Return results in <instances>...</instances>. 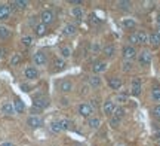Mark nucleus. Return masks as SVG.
<instances>
[{
    "instance_id": "14",
    "label": "nucleus",
    "mask_w": 160,
    "mask_h": 146,
    "mask_svg": "<svg viewBox=\"0 0 160 146\" xmlns=\"http://www.w3.org/2000/svg\"><path fill=\"white\" fill-rule=\"evenodd\" d=\"M52 66H53V69H52L53 72H61L67 67V63H65V60L64 58L57 57V58H53V61H52Z\"/></svg>"
},
{
    "instance_id": "16",
    "label": "nucleus",
    "mask_w": 160,
    "mask_h": 146,
    "mask_svg": "<svg viewBox=\"0 0 160 146\" xmlns=\"http://www.w3.org/2000/svg\"><path fill=\"white\" fill-rule=\"evenodd\" d=\"M9 6H11V9L13 8V9H18V11H24L30 6V3L27 0H15V2H11Z\"/></svg>"
},
{
    "instance_id": "13",
    "label": "nucleus",
    "mask_w": 160,
    "mask_h": 146,
    "mask_svg": "<svg viewBox=\"0 0 160 146\" xmlns=\"http://www.w3.org/2000/svg\"><path fill=\"white\" fill-rule=\"evenodd\" d=\"M114 109H116V105L113 100H105L102 105V112L107 115V116H113L114 113Z\"/></svg>"
},
{
    "instance_id": "34",
    "label": "nucleus",
    "mask_w": 160,
    "mask_h": 146,
    "mask_svg": "<svg viewBox=\"0 0 160 146\" xmlns=\"http://www.w3.org/2000/svg\"><path fill=\"white\" fill-rule=\"evenodd\" d=\"M126 115V111H125V107H122V106H116V109H114V113H113V116L116 118H119V119H122V118Z\"/></svg>"
},
{
    "instance_id": "42",
    "label": "nucleus",
    "mask_w": 160,
    "mask_h": 146,
    "mask_svg": "<svg viewBox=\"0 0 160 146\" xmlns=\"http://www.w3.org/2000/svg\"><path fill=\"white\" fill-rule=\"evenodd\" d=\"M89 21H92L93 24H99V23H101V19H99V18H98L95 14H92L91 17H89Z\"/></svg>"
},
{
    "instance_id": "28",
    "label": "nucleus",
    "mask_w": 160,
    "mask_h": 146,
    "mask_svg": "<svg viewBox=\"0 0 160 146\" xmlns=\"http://www.w3.org/2000/svg\"><path fill=\"white\" fill-rule=\"evenodd\" d=\"M21 61H22V55L19 52H15V54H12L11 60H9V64H11L12 67H15V66H19Z\"/></svg>"
},
{
    "instance_id": "25",
    "label": "nucleus",
    "mask_w": 160,
    "mask_h": 146,
    "mask_svg": "<svg viewBox=\"0 0 160 146\" xmlns=\"http://www.w3.org/2000/svg\"><path fill=\"white\" fill-rule=\"evenodd\" d=\"M137 43L138 45H144V43H148V35L145 31H137Z\"/></svg>"
},
{
    "instance_id": "27",
    "label": "nucleus",
    "mask_w": 160,
    "mask_h": 146,
    "mask_svg": "<svg viewBox=\"0 0 160 146\" xmlns=\"http://www.w3.org/2000/svg\"><path fill=\"white\" fill-rule=\"evenodd\" d=\"M122 24H123V27H125L126 30H135L137 29V21L132 19V18H125V19L122 21Z\"/></svg>"
},
{
    "instance_id": "19",
    "label": "nucleus",
    "mask_w": 160,
    "mask_h": 146,
    "mask_svg": "<svg viewBox=\"0 0 160 146\" xmlns=\"http://www.w3.org/2000/svg\"><path fill=\"white\" fill-rule=\"evenodd\" d=\"M76 33H77V25L76 24H71V23H68V24H65L64 25V29H62V35L64 36H74Z\"/></svg>"
},
{
    "instance_id": "26",
    "label": "nucleus",
    "mask_w": 160,
    "mask_h": 146,
    "mask_svg": "<svg viewBox=\"0 0 160 146\" xmlns=\"http://www.w3.org/2000/svg\"><path fill=\"white\" fill-rule=\"evenodd\" d=\"M11 36H12V31H11L9 27H6V25H0V39H2V41H8Z\"/></svg>"
},
{
    "instance_id": "30",
    "label": "nucleus",
    "mask_w": 160,
    "mask_h": 146,
    "mask_svg": "<svg viewBox=\"0 0 160 146\" xmlns=\"http://www.w3.org/2000/svg\"><path fill=\"white\" fill-rule=\"evenodd\" d=\"M49 130H51L52 133H55V134H59V133H62L64 131L62 127H61V124H59V121H53V122H51Z\"/></svg>"
},
{
    "instance_id": "6",
    "label": "nucleus",
    "mask_w": 160,
    "mask_h": 146,
    "mask_svg": "<svg viewBox=\"0 0 160 146\" xmlns=\"http://www.w3.org/2000/svg\"><path fill=\"white\" fill-rule=\"evenodd\" d=\"M25 124L28 125L30 128H40V127H43V119L39 116V115H30L28 118H27V121H25Z\"/></svg>"
},
{
    "instance_id": "20",
    "label": "nucleus",
    "mask_w": 160,
    "mask_h": 146,
    "mask_svg": "<svg viewBox=\"0 0 160 146\" xmlns=\"http://www.w3.org/2000/svg\"><path fill=\"white\" fill-rule=\"evenodd\" d=\"M122 85H123V82H122V79L120 78H117V76H111L108 79V87L111 88V89H120L122 88Z\"/></svg>"
},
{
    "instance_id": "12",
    "label": "nucleus",
    "mask_w": 160,
    "mask_h": 146,
    "mask_svg": "<svg viewBox=\"0 0 160 146\" xmlns=\"http://www.w3.org/2000/svg\"><path fill=\"white\" fill-rule=\"evenodd\" d=\"M11 14H12L11 6L8 5V3H0V21H6V19H9Z\"/></svg>"
},
{
    "instance_id": "4",
    "label": "nucleus",
    "mask_w": 160,
    "mask_h": 146,
    "mask_svg": "<svg viewBox=\"0 0 160 146\" xmlns=\"http://www.w3.org/2000/svg\"><path fill=\"white\" fill-rule=\"evenodd\" d=\"M39 76H40V72L34 66H28V67L24 69V78L27 81H36V79H39Z\"/></svg>"
},
{
    "instance_id": "45",
    "label": "nucleus",
    "mask_w": 160,
    "mask_h": 146,
    "mask_svg": "<svg viewBox=\"0 0 160 146\" xmlns=\"http://www.w3.org/2000/svg\"><path fill=\"white\" fill-rule=\"evenodd\" d=\"M28 24L30 25H33V27H36V17H31L28 19Z\"/></svg>"
},
{
    "instance_id": "35",
    "label": "nucleus",
    "mask_w": 160,
    "mask_h": 146,
    "mask_svg": "<svg viewBox=\"0 0 160 146\" xmlns=\"http://www.w3.org/2000/svg\"><path fill=\"white\" fill-rule=\"evenodd\" d=\"M33 42H34V37H33L31 35L22 36V39H21V43H22L24 46H31V45H33Z\"/></svg>"
},
{
    "instance_id": "2",
    "label": "nucleus",
    "mask_w": 160,
    "mask_h": 146,
    "mask_svg": "<svg viewBox=\"0 0 160 146\" xmlns=\"http://www.w3.org/2000/svg\"><path fill=\"white\" fill-rule=\"evenodd\" d=\"M77 112H79L80 116L91 118V116H93V112H95V109H93V106L89 105V103H80L79 107H77Z\"/></svg>"
},
{
    "instance_id": "15",
    "label": "nucleus",
    "mask_w": 160,
    "mask_h": 146,
    "mask_svg": "<svg viewBox=\"0 0 160 146\" xmlns=\"http://www.w3.org/2000/svg\"><path fill=\"white\" fill-rule=\"evenodd\" d=\"M12 105H13L15 113H24V112H25V105H24V101L19 99V97H15L13 101H12Z\"/></svg>"
},
{
    "instance_id": "36",
    "label": "nucleus",
    "mask_w": 160,
    "mask_h": 146,
    "mask_svg": "<svg viewBox=\"0 0 160 146\" xmlns=\"http://www.w3.org/2000/svg\"><path fill=\"white\" fill-rule=\"evenodd\" d=\"M128 99H129V93H120V94H117L116 101H117V103H120V105H123V103H126V101H128Z\"/></svg>"
},
{
    "instance_id": "31",
    "label": "nucleus",
    "mask_w": 160,
    "mask_h": 146,
    "mask_svg": "<svg viewBox=\"0 0 160 146\" xmlns=\"http://www.w3.org/2000/svg\"><path fill=\"white\" fill-rule=\"evenodd\" d=\"M148 43H151L153 46H159L160 45V35H157V33L148 35Z\"/></svg>"
},
{
    "instance_id": "41",
    "label": "nucleus",
    "mask_w": 160,
    "mask_h": 146,
    "mask_svg": "<svg viewBox=\"0 0 160 146\" xmlns=\"http://www.w3.org/2000/svg\"><path fill=\"white\" fill-rule=\"evenodd\" d=\"M151 112H153V115H154L156 118H160V105H156Z\"/></svg>"
},
{
    "instance_id": "44",
    "label": "nucleus",
    "mask_w": 160,
    "mask_h": 146,
    "mask_svg": "<svg viewBox=\"0 0 160 146\" xmlns=\"http://www.w3.org/2000/svg\"><path fill=\"white\" fill-rule=\"evenodd\" d=\"M129 42H131L132 46H133V45H137V35H135V33L129 36Z\"/></svg>"
},
{
    "instance_id": "10",
    "label": "nucleus",
    "mask_w": 160,
    "mask_h": 146,
    "mask_svg": "<svg viewBox=\"0 0 160 146\" xmlns=\"http://www.w3.org/2000/svg\"><path fill=\"white\" fill-rule=\"evenodd\" d=\"M105 70H107V61H104V60H97L93 63V66H92L93 75H99V73H102Z\"/></svg>"
},
{
    "instance_id": "50",
    "label": "nucleus",
    "mask_w": 160,
    "mask_h": 146,
    "mask_svg": "<svg viewBox=\"0 0 160 146\" xmlns=\"http://www.w3.org/2000/svg\"><path fill=\"white\" fill-rule=\"evenodd\" d=\"M157 119H159V122H160V118H157Z\"/></svg>"
},
{
    "instance_id": "48",
    "label": "nucleus",
    "mask_w": 160,
    "mask_h": 146,
    "mask_svg": "<svg viewBox=\"0 0 160 146\" xmlns=\"http://www.w3.org/2000/svg\"><path fill=\"white\" fill-rule=\"evenodd\" d=\"M156 19H157V24H160V12L157 14V18H156Z\"/></svg>"
},
{
    "instance_id": "9",
    "label": "nucleus",
    "mask_w": 160,
    "mask_h": 146,
    "mask_svg": "<svg viewBox=\"0 0 160 146\" xmlns=\"http://www.w3.org/2000/svg\"><path fill=\"white\" fill-rule=\"evenodd\" d=\"M142 93V84L141 81L135 78V79H132V85H131V94L133 97H138V95H141Z\"/></svg>"
},
{
    "instance_id": "8",
    "label": "nucleus",
    "mask_w": 160,
    "mask_h": 146,
    "mask_svg": "<svg viewBox=\"0 0 160 146\" xmlns=\"http://www.w3.org/2000/svg\"><path fill=\"white\" fill-rule=\"evenodd\" d=\"M33 63H34V67L36 66H46L48 64V55H46L43 51H37V52L33 55Z\"/></svg>"
},
{
    "instance_id": "18",
    "label": "nucleus",
    "mask_w": 160,
    "mask_h": 146,
    "mask_svg": "<svg viewBox=\"0 0 160 146\" xmlns=\"http://www.w3.org/2000/svg\"><path fill=\"white\" fill-rule=\"evenodd\" d=\"M59 91L62 94L71 93L73 91V82L68 81V79H64V81L59 82Z\"/></svg>"
},
{
    "instance_id": "11",
    "label": "nucleus",
    "mask_w": 160,
    "mask_h": 146,
    "mask_svg": "<svg viewBox=\"0 0 160 146\" xmlns=\"http://www.w3.org/2000/svg\"><path fill=\"white\" fill-rule=\"evenodd\" d=\"M0 112L6 115V116H12V115H15V111H13V105H12V101H3L2 106H0Z\"/></svg>"
},
{
    "instance_id": "40",
    "label": "nucleus",
    "mask_w": 160,
    "mask_h": 146,
    "mask_svg": "<svg viewBox=\"0 0 160 146\" xmlns=\"http://www.w3.org/2000/svg\"><path fill=\"white\" fill-rule=\"evenodd\" d=\"M89 49H91V51H92L93 54H98L99 51H101V48H99V45H98L97 42H93V43H91V45H89Z\"/></svg>"
},
{
    "instance_id": "7",
    "label": "nucleus",
    "mask_w": 160,
    "mask_h": 146,
    "mask_svg": "<svg viewBox=\"0 0 160 146\" xmlns=\"http://www.w3.org/2000/svg\"><path fill=\"white\" fill-rule=\"evenodd\" d=\"M122 55H123V58L125 60L131 61V60H133L135 57H137L138 52H137V49H135V46L126 45V46H123V49H122Z\"/></svg>"
},
{
    "instance_id": "24",
    "label": "nucleus",
    "mask_w": 160,
    "mask_h": 146,
    "mask_svg": "<svg viewBox=\"0 0 160 146\" xmlns=\"http://www.w3.org/2000/svg\"><path fill=\"white\" fill-rule=\"evenodd\" d=\"M102 54L104 57H107V58H111V57H114L116 54V46L114 45H105L102 48Z\"/></svg>"
},
{
    "instance_id": "3",
    "label": "nucleus",
    "mask_w": 160,
    "mask_h": 146,
    "mask_svg": "<svg viewBox=\"0 0 160 146\" xmlns=\"http://www.w3.org/2000/svg\"><path fill=\"white\" fill-rule=\"evenodd\" d=\"M40 23L45 24V25H49L55 21V14L52 9H43V11L40 12Z\"/></svg>"
},
{
    "instance_id": "5",
    "label": "nucleus",
    "mask_w": 160,
    "mask_h": 146,
    "mask_svg": "<svg viewBox=\"0 0 160 146\" xmlns=\"http://www.w3.org/2000/svg\"><path fill=\"white\" fill-rule=\"evenodd\" d=\"M151 52H150L148 49H142L141 52H138V63L144 67H147V66L151 64Z\"/></svg>"
},
{
    "instance_id": "43",
    "label": "nucleus",
    "mask_w": 160,
    "mask_h": 146,
    "mask_svg": "<svg viewBox=\"0 0 160 146\" xmlns=\"http://www.w3.org/2000/svg\"><path fill=\"white\" fill-rule=\"evenodd\" d=\"M59 105H61V106H68L70 105V100L67 99V97H61V100H59Z\"/></svg>"
},
{
    "instance_id": "29",
    "label": "nucleus",
    "mask_w": 160,
    "mask_h": 146,
    "mask_svg": "<svg viewBox=\"0 0 160 146\" xmlns=\"http://www.w3.org/2000/svg\"><path fill=\"white\" fill-rule=\"evenodd\" d=\"M71 15L76 19H82L83 18V9H82V6H73L71 8Z\"/></svg>"
},
{
    "instance_id": "1",
    "label": "nucleus",
    "mask_w": 160,
    "mask_h": 146,
    "mask_svg": "<svg viewBox=\"0 0 160 146\" xmlns=\"http://www.w3.org/2000/svg\"><path fill=\"white\" fill-rule=\"evenodd\" d=\"M51 106V100L48 99L46 95H43L42 93L36 94V95H33V107H36L37 111H45V109H48Z\"/></svg>"
},
{
    "instance_id": "49",
    "label": "nucleus",
    "mask_w": 160,
    "mask_h": 146,
    "mask_svg": "<svg viewBox=\"0 0 160 146\" xmlns=\"http://www.w3.org/2000/svg\"><path fill=\"white\" fill-rule=\"evenodd\" d=\"M156 33H157V35H160V24L157 25V31H156Z\"/></svg>"
},
{
    "instance_id": "22",
    "label": "nucleus",
    "mask_w": 160,
    "mask_h": 146,
    "mask_svg": "<svg viewBox=\"0 0 160 146\" xmlns=\"http://www.w3.org/2000/svg\"><path fill=\"white\" fill-rule=\"evenodd\" d=\"M59 54H61V58H70L71 55H73V49H71V46H68V45H62V46L59 48Z\"/></svg>"
},
{
    "instance_id": "23",
    "label": "nucleus",
    "mask_w": 160,
    "mask_h": 146,
    "mask_svg": "<svg viewBox=\"0 0 160 146\" xmlns=\"http://www.w3.org/2000/svg\"><path fill=\"white\" fill-rule=\"evenodd\" d=\"M99 125H101V119L98 116H91L88 118V127L91 130H97L99 128Z\"/></svg>"
},
{
    "instance_id": "21",
    "label": "nucleus",
    "mask_w": 160,
    "mask_h": 146,
    "mask_svg": "<svg viewBox=\"0 0 160 146\" xmlns=\"http://www.w3.org/2000/svg\"><path fill=\"white\" fill-rule=\"evenodd\" d=\"M46 33H48V25H45V24L42 23H37L34 27V35L37 36V37H42V36H45Z\"/></svg>"
},
{
    "instance_id": "39",
    "label": "nucleus",
    "mask_w": 160,
    "mask_h": 146,
    "mask_svg": "<svg viewBox=\"0 0 160 146\" xmlns=\"http://www.w3.org/2000/svg\"><path fill=\"white\" fill-rule=\"evenodd\" d=\"M122 70H123V72H131L132 70V63H131V61L125 60V61L122 63Z\"/></svg>"
},
{
    "instance_id": "46",
    "label": "nucleus",
    "mask_w": 160,
    "mask_h": 146,
    "mask_svg": "<svg viewBox=\"0 0 160 146\" xmlns=\"http://www.w3.org/2000/svg\"><path fill=\"white\" fill-rule=\"evenodd\" d=\"M19 87H21V89H22V91H25V93H27V91H30V87H28V85H25V84H21Z\"/></svg>"
},
{
    "instance_id": "32",
    "label": "nucleus",
    "mask_w": 160,
    "mask_h": 146,
    "mask_svg": "<svg viewBox=\"0 0 160 146\" xmlns=\"http://www.w3.org/2000/svg\"><path fill=\"white\" fill-rule=\"evenodd\" d=\"M117 6H119L120 11H131L132 3L129 0H120V2H117Z\"/></svg>"
},
{
    "instance_id": "37",
    "label": "nucleus",
    "mask_w": 160,
    "mask_h": 146,
    "mask_svg": "<svg viewBox=\"0 0 160 146\" xmlns=\"http://www.w3.org/2000/svg\"><path fill=\"white\" fill-rule=\"evenodd\" d=\"M120 122H122V119H119V118H116V116H110L108 124H110V127H111V128H119Z\"/></svg>"
},
{
    "instance_id": "47",
    "label": "nucleus",
    "mask_w": 160,
    "mask_h": 146,
    "mask_svg": "<svg viewBox=\"0 0 160 146\" xmlns=\"http://www.w3.org/2000/svg\"><path fill=\"white\" fill-rule=\"evenodd\" d=\"M0 146H17V145L12 143V142H3V143H0Z\"/></svg>"
},
{
    "instance_id": "33",
    "label": "nucleus",
    "mask_w": 160,
    "mask_h": 146,
    "mask_svg": "<svg viewBox=\"0 0 160 146\" xmlns=\"http://www.w3.org/2000/svg\"><path fill=\"white\" fill-rule=\"evenodd\" d=\"M151 99H153V101H156L157 105H160V88L159 87H154L151 89Z\"/></svg>"
},
{
    "instance_id": "17",
    "label": "nucleus",
    "mask_w": 160,
    "mask_h": 146,
    "mask_svg": "<svg viewBox=\"0 0 160 146\" xmlns=\"http://www.w3.org/2000/svg\"><path fill=\"white\" fill-rule=\"evenodd\" d=\"M102 84V79L99 78V75H91L88 78V85L91 88H99Z\"/></svg>"
},
{
    "instance_id": "38",
    "label": "nucleus",
    "mask_w": 160,
    "mask_h": 146,
    "mask_svg": "<svg viewBox=\"0 0 160 146\" xmlns=\"http://www.w3.org/2000/svg\"><path fill=\"white\" fill-rule=\"evenodd\" d=\"M59 124H61L62 130H70L71 128V125H73V122H71L70 119H62V121H59Z\"/></svg>"
}]
</instances>
